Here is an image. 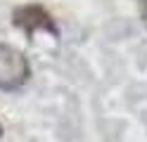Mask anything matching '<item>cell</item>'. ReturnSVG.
<instances>
[{
  "label": "cell",
  "instance_id": "3",
  "mask_svg": "<svg viewBox=\"0 0 147 142\" xmlns=\"http://www.w3.org/2000/svg\"><path fill=\"white\" fill-rule=\"evenodd\" d=\"M140 17H142V22L147 24V0H140Z\"/></svg>",
  "mask_w": 147,
  "mask_h": 142
},
{
  "label": "cell",
  "instance_id": "1",
  "mask_svg": "<svg viewBox=\"0 0 147 142\" xmlns=\"http://www.w3.org/2000/svg\"><path fill=\"white\" fill-rule=\"evenodd\" d=\"M29 76H31V66L24 52L7 43H0V90L3 92L22 90Z\"/></svg>",
  "mask_w": 147,
  "mask_h": 142
},
{
  "label": "cell",
  "instance_id": "4",
  "mask_svg": "<svg viewBox=\"0 0 147 142\" xmlns=\"http://www.w3.org/2000/svg\"><path fill=\"white\" fill-rule=\"evenodd\" d=\"M0 137H3V126H0Z\"/></svg>",
  "mask_w": 147,
  "mask_h": 142
},
{
  "label": "cell",
  "instance_id": "2",
  "mask_svg": "<svg viewBox=\"0 0 147 142\" xmlns=\"http://www.w3.org/2000/svg\"><path fill=\"white\" fill-rule=\"evenodd\" d=\"M12 22H14L17 28H22L29 38L33 33H38V31H45V33H50L55 38L59 36V28H57V24H55L52 14L43 5H38V3H26V5L14 7Z\"/></svg>",
  "mask_w": 147,
  "mask_h": 142
}]
</instances>
